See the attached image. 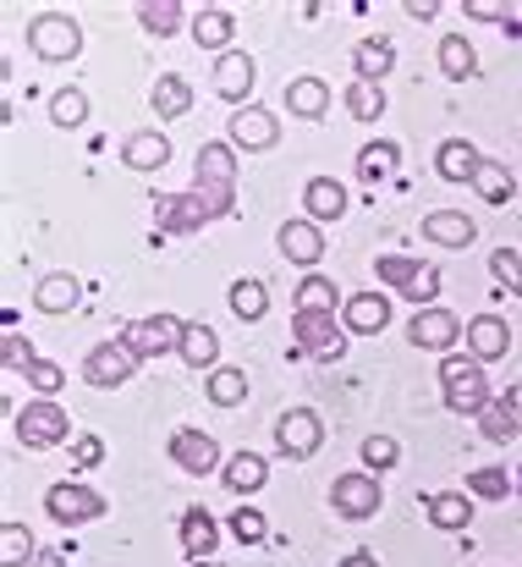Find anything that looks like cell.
<instances>
[{
	"mask_svg": "<svg viewBox=\"0 0 522 567\" xmlns=\"http://www.w3.org/2000/svg\"><path fill=\"white\" fill-rule=\"evenodd\" d=\"M33 567H66V557H61V551H39V557H33Z\"/></svg>",
	"mask_w": 522,
	"mask_h": 567,
	"instance_id": "cell-53",
	"label": "cell"
},
{
	"mask_svg": "<svg viewBox=\"0 0 522 567\" xmlns=\"http://www.w3.org/2000/svg\"><path fill=\"white\" fill-rule=\"evenodd\" d=\"M181 364H192V370H220L215 359H220V337L203 326V320H181Z\"/></svg>",
	"mask_w": 522,
	"mask_h": 567,
	"instance_id": "cell-26",
	"label": "cell"
},
{
	"mask_svg": "<svg viewBox=\"0 0 522 567\" xmlns=\"http://www.w3.org/2000/svg\"><path fill=\"white\" fill-rule=\"evenodd\" d=\"M192 567H220V563H192Z\"/></svg>",
	"mask_w": 522,
	"mask_h": 567,
	"instance_id": "cell-54",
	"label": "cell"
},
{
	"mask_svg": "<svg viewBox=\"0 0 522 567\" xmlns=\"http://www.w3.org/2000/svg\"><path fill=\"white\" fill-rule=\"evenodd\" d=\"M342 100H347L352 122H379V116H385V89H379V83H357V78H352Z\"/></svg>",
	"mask_w": 522,
	"mask_h": 567,
	"instance_id": "cell-37",
	"label": "cell"
},
{
	"mask_svg": "<svg viewBox=\"0 0 522 567\" xmlns=\"http://www.w3.org/2000/svg\"><path fill=\"white\" fill-rule=\"evenodd\" d=\"M396 166H401V150L385 144V138H379V144H363V155H357V177H363L368 188H379Z\"/></svg>",
	"mask_w": 522,
	"mask_h": 567,
	"instance_id": "cell-35",
	"label": "cell"
},
{
	"mask_svg": "<svg viewBox=\"0 0 522 567\" xmlns=\"http://www.w3.org/2000/svg\"><path fill=\"white\" fill-rule=\"evenodd\" d=\"M11 430H17V441L28 452H50V446H61L72 435V413L55 396H33L28 408H17V424Z\"/></svg>",
	"mask_w": 522,
	"mask_h": 567,
	"instance_id": "cell-3",
	"label": "cell"
},
{
	"mask_svg": "<svg viewBox=\"0 0 522 567\" xmlns=\"http://www.w3.org/2000/svg\"><path fill=\"white\" fill-rule=\"evenodd\" d=\"M28 385H33L39 396H55V391L66 385V370L50 364V359H33V364H28Z\"/></svg>",
	"mask_w": 522,
	"mask_h": 567,
	"instance_id": "cell-47",
	"label": "cell"
},
{
	"mask_svg": "<svg viewBox=\"0 0 522 567\" xmlns=\"http://www.w3.org/2000/svg\"><path fill=\"white\" fill-rule=\"evenodd\" d=\"M28 50L39 55V61H72L77 50H83V28H77V17L72 11H39L33 22H28Z\"/></svg>",
	"mask_w": 522,
	"mask_h": 567,
	"instance_id": "cell-4",
	"label": "cell"
},
{
	"mask_svg": "<svg viewBox=\"0 0 522 567\" xmlns=\"http://www.w3.org/2000/svg\"><path fill=\"white\" fill-rule=\"evenodd\" d=\"M374 276H379L390 292L413 298L418 309H429V303L440 298V270H435V265H418V259H407V254H379Z\"/></svg>",
	"mask_w": 522,
	"mask_h": 567,
	"instance_id": "cell-5",
	"label": "cell"
},
{
	"mask_svg": "<svg viewBox=\"0 0 522 567\" xmlns=\"http://www.w3.org/2000/svg\"><path fill=\"white\" fill-rule=\"evenodd\" d=\"M342 326L352 337H379L390 326V298L385 292H352L342 303Z\"/></svg>",
	"mask_w": 522,
	"mask_h": 567,
	"instance_id": "cell-16",
	"label": "cell"
},
{
	"mask_svg": "<svg viewBox=\"0 0 522 567\" xmlns=\"http://www.w3.org/2000/svg\"><path fill=\"white\" fill-rule=\"evenodd\" d=\"M203 391H209V402H215V408H242V402H248V370L220 364V370H209Z\"/></svg>",
	"mask_w": 522,
	"mask_h": 567,
	"instance_id": "cell-34",
	"label": "cell"
},
{
	"mask_svg": "<svg viewBox=\"0 0 522 567\" xmlns=\"http://www.w3.org/2000/svg\"><path fill=\"white\" fill-rule=\"evenodd\" d=\"M303 204H309V220H342L352 198H347V188H342L336 177H309Z\"/></svg>",
	"mask_w": 522,
	"mask_h": 567,
	"instance_id": "cell-27",
	"label": "cell"
},
{
	"mask_svg": "<svg viewBox=\"0 0 522 567\" xmlns=\"http://www.w3.org/2000/svg\"><path fill=\"white\" fill-rule=\"evenodd\" d=\"M468 353H473L479 364L507 359V353H512V326H507L501 315H479V320H468Z\"/></svg>",
	"mask_w": 522,
	"mask_h": 567,
	"instance_id": "cell-17",
	"label": "cell"
},
{
	"mask_svg": "<svg viewBox=\"0 0 522 567\" xmlns=\"http://www.w3.org/2000/svg\"><path fill=\"white\" fill-rule=\"evenodd\" d=\"M264 480H270V463H264L259 452H237V457L226 463V491H231V496H253Z\"/></svg>",
	"mask_w": 522,
	"mask_h": 567,
	"instance_id": "cell-33",
	"label": "cell"
},
{
	"mask_svg": "<svg viewBox=\"0 0 522 567\" xmlns=\"http://www.w3.org/2000/svg\"><path fill=\"white\" fill-rule=\"evenodd\" d=\"M286 105H292V116L320 122V116L331 111V89H325L320 78H292V83H286Z\"/></svg>",
	"mask_w": 522,
	"mask_h": 567,
	"instance_id": "cell-30",
	"label": "cell"
},
{
	"mask_svg": "<svg viewBox=\"0 0 522 567\" xmlns=\"http://www.w3.org/2000/svg\"><path fill=\"white\" fill-rule=\"evenodd\" d=\"M181 11H187V6H176V0H144V6H138V22H144L149 33L171 39L176 28H181Z\"/></svg>",
	"mask_w": 522,
	"mask_h": 567,
	"instance_id": "cell-42",
	"label": "cell"
},
{
	"mask_svg": "<svg viewBox=\"0 0 522 567\" xmlns=\"http://www.w3.org/2000/svg\"><path fill=\"white\" fill-rule=\"evenodd\" d=\"M320 441H325V419H320L314 408H286V413L275 419V446H281V457L309 463V457L320 452Z\"/></svg>",
	"mask_w": 522,
	"mask_h": 567,
	"instance_id": "cell-9",
	"label": "cell"
},
{
	"mask_svg": "<svg viewBox=\"0 0 522 567\" xmlns=\"http://www.w3.org/2000/svg\"><path fill=\"white\" fill-rule=\"evenodd\" d=\"M297 315H336V281H331V276H303V287H297Z\"/></svg>",
	"mask_w": 522,
	"mask_h": 567,
	"instance_id": "cell-38",
	"label": "cell"
},
{
	"mask_svg": "<svg viewBox=\"0 0 522 567\" xmlns=\"http://www.w3.org/2000/svg\"><path fill=\"white\" fill-rule=\"evenodd\" d=\"M253 78H259V66H253V55H242V50H226V55L215 61V94L231 100L237 111H242V100L253 94Z\"/></svg>",
	"mask_w": 522,
	"mask_h": 567,
	"instance_id": "cell-15",
	"label": "cell"
},
{
	"mask_svg": "<svg viewBox=\"0 0 522 567\" xmlns=\"http://www.w3.org/2000/svg\"><path fill=\"white\" fill-rule=\"evenodd\" d=\"M275 243H281V254H286L292 265H320V259H325V231H320V220H309V215H303V220H286Z\"/></svg>",
	"mask_w": 522,
	"mask_h": 567,
	"instance_id": "cell-18",
	"label": "cell"
},
{
	"mask_svg": "<svg viewBox=\"0 0 522 567\" xmlns=\"http://www.w3.org/2000/svg\"><path fill=\"white\" fill-rule=\"evenodd\" d=\"M401 11H407V17H418V22H429V17L440 11V0H407Z\"/></svg>",
	"mask_w": 522,
	"mask_h": 567,
	"instance_id": "cell-51",
	"label": "cell"
},
{
	"mask_svg": "<svg viewBox=\"0 0 522 567\" xmlns=\"http://www.w3.org/2000/svg\"><path fill=\"white\" fill-rule=\"evenodd\" d=\"M407 342L424 348V353H451V348L462 342V320H457L451 309L429 303V309H418V315L407 320Z\"/></svg>",
	"mask_w": 522,
	"mask_h": 567,
	"instance_id": "cell-11",
	"label": "cell"
},
{
	"mask_svg": "<svg viewBox=\"0 0 522 567\" xmlns=\"http://www.w3.org/2000/svg\"><path fill=\"white\" fill-rule=\"evenodd\" d=\"M390 66H396V50H390L385 33H379V39H357V50H352V72H357V83H385Z\"/></svg>",
	"mask_w": 522,
	"mask_h": 567,
	"instance_id": "cell-24",
	"label": "cell"
},
{
	"mask_svg": "<svg viewBox=\"0 0 522 567\" xmlns=\"http://www.w3.org/2000/svg\"><path fill=\"white\" fill-rule=\"evenodd\" d=\"M379 502H385V491H379L374 474H336V480H331V507H336L347 524H368V518L379 513Z\"/></svg>",
	"mask_w": 522,
	"mask_h": 567,
	"instance_id": "cell-10",
	"label": "cell"
},
{
	"mask_svg": "<svg viewBox=\"0 0 522 567\" xmlns=\"http://www.w3.org/2000/svg\"><path fill=\"white\" fill-rule=\"evenodd\" d=\"M138 353L116 337V342H100V348H88V359H83V380L94 385V391H116V385H127V380L138 375Z\"/></svg>",
	"mask_w": 522,
	"mask_h": 567,
	"instance_id": "cell-8",
	"label": "cell"
},
{
	"mask_svg": "<svg viewBox=\"0 0 522 567\" xmlns=\"http://www.w3.org/2000/svg\"><path fill=\"white\" fill-rule=\"evenodd\" d=\"M83 303V281L72 276V270H55V276H44L39 287H33V309L39 315H72Z\"/></svg>",
	"mask_w": 522,
	"mask_h": 567,
	"instance_id": "cell-21",
	"label": "cell"
},
{
	"mask_svg": "<svg viewBox=\"0 0 522 567\" xmlns=\"http://www.w3.org/2000/svg\"><path fill=\"white\" fill-rule=\"evenodd\" d=\"M336 567H379V563H374V551H352L347 563H336Z\"/></svg>",
	"mask_w": 522,
	"mask_h": 567,
	"instance_id": "cell-52",
	"label": "cell"
},
{
	"mask_svg": "<svg viewBox=\"0 0 522 567\" xmlns=\"http://www.w3.org/2000/svg\"><path fill=\"white\" fill-rule=\"evenodd\" d=\"M490 276H495L512 298H522V254L518 248H495V254H490Z\"/></svg>",
	"mask_w": 522,
	"mask_h": 567,
	"instance_id": "cell-44",
	"label": "cell"
},
{
	"mask_svg": "<svg viewBox=\"0 0 522 567\" xmlns=\"http://www.w3.org/2000/svg\"><path fill=\"white\" fill-rule=\"evenodd\" d=\"M479 430H484V441H495V446H512L522 435V413H518V385L512 391H501L484 413H479Z\"/></svg>",
	"mask_w": 522,
	"mask_h": 567,
	"instance_id": "cell-19",
	"label": "cell"
},
{
	"mask_svg": "<svg viewBox=\"0 0 522 567\" xmlns=\"http://www.w3.org/2000/svg\"><path fill=\"white\" fill-rule=\"evenodd\" d=\"M105 507H111V502H105L94 485H83V480H55L50 496H44V513H50L61 529H83V524L105 518Z\"/></svg>",
	"mask_w": 522,
	"mask_h": 567,
	"instance_id": "cell-6",
	"label": "cell"
},
{
	"mask_svg": "<svg viewBox=\"0 0 522 567\" xmlns=\"http://www.w3.org/2000/svg\"><path fill=\"white\" fill-rule=\"evenodd\" d=\"M231 535H237L242 546H259V540H270V524H264L259 507H237V513H231Z\"/></svg>",
	"mask_w": 522,
	"mask_h": 567,
	"instance_id": "cell-45",
	"label": "cell"
},
{
	"mask_svg": "<svg viewBox=\"0 0 522 567\" xmlns=\"http://www.w3.org/2000/svg\"><path fill=\"white\" fill-rule=\"evenodd\" d=\"M39 551H33V529L28 524H6L0 529V567H22L33 563Z\"/></svg>",
	"mask_w": 522,
	"mask_h": 567,
	"instance_id": "cell-41",
	"label": "cell"
},
{
	"mask_svg": "<svg viewBox=\"0 0 522 567\" xmlns=\"http://www.w3.org/2000/svg\"><path fill=\"white\" fill-rule=\"evenodd\" d=\"M50 122L55 127H83L88 122V94L83 89H55L50 94Z\"/></svg>",
	"mask_w": 522,
	"mask_h": 567,
	"instance_id": "cell-40",
	"label": "cell"
},
{
	"mask_svg": "<svg viewBox=\"0 0 522 567\" xmlns=\"http://www.w3.org/2000/svg\"><path fill=\"white\" fill-rule=\"evenodd\" d=\"M440 391H446V408L462 413V419H468V413L479 419V413L495 402V396H490V380H484V364H479V359H462V353H446V359H440Z\"/></svg>",
	"mask_w": 522,
	"mask_h": 567,
	"instance_id": "cell-2",
	"label": "cell"
},
{
	"mask_svg": "<svg viewBox=\"0 0 522 567\" xmlns=\"http://www.w3.org/2000/svg\"><path fill=\"white\" fill-rule=\"evenodd\" d=\"M149 105H155V111H160L166 122H176V116H187V111H192V89H187V78H176V72H166V78L155 83Z\"/></svg>",
	"mask_w": 522,
	"mask_h": 567,
	"instance_id": "cell-36",
	"label": "cell"
},
{
	"mask_svg": "<svg viewBox=\"0 0 522 567\" xmlns=\"http://www.w3.org/2000/svg\"><path fill=\"white\" fill-rule=\"evenodd\" d=\"M28 364H33V348L17 337V331H6V370H17V375H28Z\"/></svg>",
	"mask_w": 522,
	"mask_h": 567,
	"instance_id": "cell-49",
	"label": "cell"
},
{
	"mask_svg": "<svg viewBox=\"0 0 522 567\" xmlns=\"http://www.w3.org/2000/svg\"><path fill=\"white\" fill-rule=\"evenodd\" d=\"M231 209H237V155H231V144H198L192 188L155 198V220L171 237H187L209 220H226Z\"/></svg>",
	"mask_w": 522,
	"mask_h": 567,
	"instance_id": "cell-1",
	"label": "cell"
},
{
	"mask_svg": "<svg viewBox=\"0 0 522 567\" xmlns=\"http://www.w3.org/2000/svg\"><path fill=\"white\" fill-rule=\"evenodd\" d=\"M462 11H468V17H473V22H507V28H512V22H518V17H512V6H507V0H462Z\"/></svg>",
	"mask_w": 522,
	"mask_h": 567,
	"instance_id": "cell-48",
	"label": "cell"
},
{
	"mask_svg": "<svg viewBox=\"0 0 522 567\" xmlns=\"http://www.w3.org/2000/svg\"><path fill=\"white\" fill-rule=\"evenodd\" d=\"M363 463L385 474V468H396V463H401V446H396L390 435H368V441H363Z\"/></svg>",
	"mask_w": 522,
	"mask_h": 567,
	"instance_id": "cell-46",
	"label": "cell"
},
{
	"mask_svg": "<svg viewBox=\"0 0 522 567\" xmlns=\"http://www.w3.org/2000/svg\"><path fill=\"white\" fill-rule=\"evenodd\" d=\"M473 188H479L484 204H512L518 183H512V172H507L501 161H484V166H479V177H473Z\"/></svg>",
	"mask_w": 522,
	"mask_h": 567,
	"instance_id": "cell-39",
	"label": "cell"
},
{
	"mask_svg": "<svg viewBox=\"0 0 522 567\" xmlns=\"http://www.w3.org/2000/svg\"><path fill=\"white\" fill-rule=\"evenodd\" d=\"M122 161H127V172H166L171 166V138L155 133V127H144V133H133L122 144Z\"/></svg>",
	"mask_w": 522,
	"mask_h": 567,
	"instance_id": "cell-20",
	"label": "cell"
},
{
	"mask_svg": "<svg viewBox=\"0 0 522 567\" xmlns=\"http://www.w3.org/2000/svg\"><path fill=\"white\" fill-rule=\"evenodd\" d=\"M468 496L507 502V496H512V474H507V468H473V474H468Z\"/></svg>",
	"mask_w": 522,
	"mask_h": 567,
	"instance_id": "cell-43",
	"label": "cell"
},
{
	"mask_svg": "<svg viewBox=\"0 0 522 567\" xmlns=\"http://www.w3.org/2000/svg\"><path fill=\"white\" fill-rule=\"evenodd\" d=\"M292 348L320 359V364H342L347 353V331L336 326V315H297L292 320Z\"/></svg>",
	"mask_w": 522,
	"mask_h": 567,
	"instance_id": "cell-7",
	"label": "cell"
},
{
	"mask_svg": "<svg viewBox=\"0 0 522 567\" xmlns=\"http://www.w3.org/2000/svg\"><path fill=\"white\" fill-rule=\"evenodd\" d=\"M171 463L181 468V474L209 480V474L220 468V446H215V435H203V430H176L171 435Z\"/></svg>",
	"mask_w": 522,
	"mask_h": 567,
	"instance_id": "cell-14",
	"label": "cell"
},
{
	"mask_svg": "<svg viewBox=\"0 0 522 567\" xmlns=\"http://www.w3.org/2000/svg\"><path fill=\"white\" fill-rule=\"evenodd\" d=\"M100 457H105V441H100V435H77V441H72V463H77V468H94Z\"/></svg>",
	"mask_w": 522,
	"mask_h": 567,
	"instance_id": "cell-50",
	"label": "cell"
},
{
	"mask_svg": "<svg viewBox=\"0 0 522 567\" xmlns=\"http://www.w3.org/2000/svg\"><path fill=\"white\" fill-rule=\"evenodd\" d=\"M424 513H429V524L435 529H468L473 524V496H462V491H440V496H429L424 502Z\"/></svg>",
	"mask_w": 522,
	"mask_h": 567,
	"instance_id": "cell-29",
	"label": "cell"
},
{
	"mask_svg": "<svg viewBox=\"0 0 522 567\" xmlns=\"http://www.w3.org/2000/svg\"><path fill=\"white\" fill-rule=\"evenodd\" d=\"M226 303H231V315L237 320H264L270 315V287L259 281V276H242V281H231V292H226Z\"/></svg>",
	"mask_w": 522,
	"mask_h": 567,
	"instance_id": "cell-31",
	"label": "cell"
},
{
	"mask_svg": "<svg viewBox=\"0 0 522 567\" xmlns=\"http://www.w3.org/2000/svg\"><path fill=\"white\" fill-rule=\"evenodd\" d=\"M479 166H484V155H479L468 138H446V144L435 150V172H440L446 183H468V188H473Z\"/></svg>",
	"mask_w": 522,
	"mask_h": 567,
	"instance_id": "cell-23",
	"label": "cell"
},
{
	"mask_svg": "<svg viewBox=\"0 0 522 567\" xmlns=\"http://www.w3.org/2000/svg\"><path fill=\"white\" fill-rule=\"evenodd\" d=\"M440 72H446L451 83L479 78V50H473L462 33H446V39H440Z\"/></svg>",
	"mask_w": 522,
	"mask_h": 567,
	"instance_id": "cell-32",
	"label": "cell"
},
{
	"mask_svg": "<svg viewBox=\"0 0 522 567\" xmlns=\"http://www.w3.org/2000/svg\"><path fill=\"white\" fill-rule=\"evenodd\" d=\"M122 342L149 364V359H160V353L181 348V320H176V315H144V320H133V326L122 331Z\"/></svg>",
	"mask_w": 522,
	"mask_h": 567,
	"instance_id": "cell-12",
	"label": "cell"
},
{
	"mask_svg": "<svg viewBox=\"0 0 522 567\" xmlns=\"http://www.w3.org/2000/svg\"><path fill=\"white\" fill-rule=\"evenodd\" d=\"M181 551H187V563H215L220 529H215V518H209L203 507H187V513H181Z\"/></svg>",
	"mask_w": 522,
	"mask_h": 567,
	"instance_id": "cell-22",
	"label": "cell"
},
{
	"mask_svg": "<svg viewBox=\"0 0 522 567\" xmlns=\"http://www.w3.org/2000/svg\"><path fill=\"white\" fill-rule=\"evenodd\" d=\"M231 144L248 150V155H264V150L281 144V122H275L270 111H259V105H242V111L231 116Z\"/></svg>",
	"mask_w": 522,
	"mask_h": 567,
	"instance_id": "cell-13",
	"label": "cell"
},
{
	"mask_svg": "<svg viewBox=\"0 0 522 567\" xmlns=\"http://www.w3.org/2000/svg\"><path fill=\"white\" fill-rule=\"evenodd\" d=\"M231 33H237V11H226V6H203V11L192 17V39H198V50H226Z\"/></svg>",
	"mask_w": 522,
	"mask_h": 567,
	"instance_id": "cell-28",
	"label": "cell"
},
{
	"mask_svg": "<svg viewBox=\"0 0 522 567\" xmlns=\"http://www.w3.org/2000/svg\"><path fill=\"white\" fill-rule=\"evenodd\" d=\"M424 237L440 243V248H468L479 237V226L462 209H435V215H424Z\"/></svg>",
	"mask_w": 522,
	"mask_h": 567,
	"instance_id": "cell-25",
	"label": "cell"
}]
</instances>
